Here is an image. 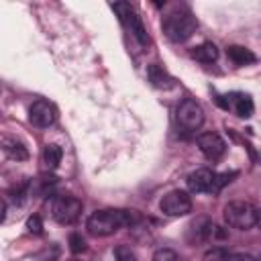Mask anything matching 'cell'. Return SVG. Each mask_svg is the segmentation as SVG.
Returning <instances> with one entry per match:
<instances>
[{"instance_id":"obj_6","label":"cell","mask_w":261,"mask_h":261,"mask_svg":"<svg viewBox=\"0 0 261 261\" xmlns=\"http://www.w3.org/2000/svg\"><path fill=\"white\" fill-rule=\"evenodd\" d=\"M159 210L167 216H186L192 212V198L184 190H171L161 198Z\"/></svg>"},{"instance_id":"obj_11","label":"cell","mask_w":261,"mask_h":261,"mask_svg":"<svg viewBox=\"0 0 261 261\" xmlns=\"http://www.w3.org/2000/svg\"><path fill=\"white\" fill-rule=\"evenodd\" d=\"M214 171L208 169V167H200L196 171H192L186 179L188 184V190L194 192V194H202V192H212L214 188Z\"/></svg>"},{"instance_id":"obj_9","label":"cell","mask_w":261,"mask_h":261,"mask_svg":"<svg viewBox=\"0 0 261 261\" xmlns=\"http://www.w3.org/2000/svg\"><path fill=\"white\" fill-rule=\"evenodd\" d=\"M214 228H216V224L210 218L198 216L196 220L190 222V226L186 230V241L190 245H202V243H206L208 239L214 237Z\"/></svg>"},{"instance_id":"obj_23","label":"cell","mask_w":261,"mask_h":261,"mask_svg":"<svg viewBox=\"0 0 261 261\" xmlns=\"http://www.w3.org/2000/svg\"><path fill=\"white\" fill-rule=\"evenodd\" d=\"M27 230L33 232V234H41L43 232V220H41V216H37V214L29 216L27 218Z\"/></svg>"},{"instance_id":"obj_7","label":"cell","mask_w":261,"mask_h":261,"mask_svg":"<svg viewBox=\"0 0 261 261\" xmlns=\"http://www.w3.org/2000/svg\"><path fill=\"white\" fill-rule=\"evenodd\" d=\"M177 122L184 130H198L204 124V108L196 100L186 98L177 108Z\"/></svg>"},{"instance_id":"obj_1","label":"cell","mask_w":261,"mask_h":261,"mask_svg":"<svg viewBox=\"0 0 261 261\" xmlns=\"http://www.w3.org/2000/svg\"><path fill=\"white\" fill-rule=\"evenodd\" d=\"M141 220V216L137 214V210H114V208H108V210H98L94 212L88 222H86V228L92 237H108V234H114L118 228L122 226H133Z\"/></svg>"},{"instance_id":"obj_13","label":"cell","mask_w":261,"mask_h":261,"mask_svg":"<svg viewBox=\"0 0 261 261\" xmlns=\"http://www.w3.org/2000/svg\"><path fill=\"white\" fill-rule=\"evenodd\" d=\"M147 77H149V82H151L155 88H159V90H169V88L175 86L173 77H171L159 63H151V65L147 67Z\"/></svg>"},{"instance_id":"obj_18","label":"cell","mask_w":261,"mask_h":261,"mask_svg":"<svg viewBox=\"0 0 261 261\" xmlns=\"http://www.w3.org/2000/svg\"><path fill=\"white\" fill-rule=\"evenodd\" d=\"M228 251L224 249V247H212V249H208L206 253H204V257H202V261H228Z\"/></svg>"},{"instance_id":"obj_2","label":"cell","mask_w":261,"mask_h":261,"mask_svg":"<svg viewBox=\"0 0 261 261\" xmlns=\"http://www.w3.org/2000/svg\"><path fill=\"white\" fill-rule=\"evenodd\" d=\"M161 27H163V33L169 41L184 43L196 33L198 20L188 8H175V10H171L169 14L163 16Z\"/></svg>"},{"instance_id":"obj_17","label":"cell","mask_w":261,"mask_h":261,"mask_svg":"<svg viewBox=\"0 0 261 261\" xmlns=\"http://www.w3.org/2000/svg\"><path fill=\"white\" fill-rule=\"evenodd\" d=\"M61 155H63V151H61L59 145H55V143L45 145V149H43V163H45V167L49 171L57 169L59 163H61Z\"/></svg>"},{"instance_id":"obj_3","label":"cell","mask_w":261,"mask_h":261,"mask_svg":"<svg viewBox=\"0 0 261 261\" xmlns=\"http://www.w3.org/2000/svg\"><path fill=\"white\" fill-rule=\"evenodd\" d=\"M224 222L232 228L239 230H249L253 226H257V212L259 208H255L251 202L245 200H232L224 206Z\"/></svg>"},{"instance_id":"obj_15","label":"cell","mask_w":261,"mask_h":261,"mask_svg":"<svg viewBox=\"0 0 261 261\" xmlns=\"http://www.w3.org/2000/svg\"><path fill=\"white\" fill-rule=\"evenodd\" d=\"M190 55H192V59H196L200 63H214L218 59V49L214 43H202L198 47H192Z\"/></svg>"},{"instance_id":"obj_25","label":"cell","mask_w":261,"mask_h":261,"mask_svg":"<svg viewBox=\"0 0 261 261\" xmlns=\"http://www.w3.org/2000/svg\"><path fill=\"white\" fill-rule=\"evenodd\" d=\"M257 226H259V230H261V210L257 212Z\"/></svg>"},{"instance_id":"obj_21","label":"cell","mask_w":261,"mask_h":261,"mask_svg":"<svg viewBox=\"0 0 261 261\" xmlns=\"http://www.w3.org/2000/svg\"><path fill=\"white\" fill-rule=\"evenodd\" d=\"M69 251L75 253V255L86 251V239H84L80 232H71V234H69Z\"/></svg>"},{"instance_id":"obj_8","label":"cell","mask_w":261,"mask_h":261,"mask_svg":"<svg viewBox=\"0 0 261 261\" xmlns=\"http://www.w3.org/2000/svg\"><path fill=\"white\" fill-rule=\"evenodd\" d=\"M57 120V108L49 100H37L29 108V122L37 128H47Z\"/></svg>"},{"instance_id":"obj_4","label":"cell","mask_w":261,"mask_h":261,"mask_svg":"<svg viewBox=\"0 0 261 261\" xmlns=\"http://www.w3.org/2000/svg\"><path fill=\"white\" fill-rule=\"evenodd\" d=\"M82 200L71 196V194H61V196H55L53 198V204H51V216L55 222L59 224H73L80 214H82Z\"/></svg>"},{"instance_id":"obj_16","label":"cell","mask_w":261,"mask_h":261,"mask_svg":"<svg viewBox=\"0 0 261 261\" xmlns=\"http://www.w3.org/2000/svg\"><path fill=\"white\" fill-rule=\"evenodd\" d=\"M226 55H228V59H230L234 65H249V63H253V61L257 59L255 53H253L251 49L243 47V45H230V47L226 49Z\"/></svg>"},{"instance_id":"obj_19","label":"cell","mask_w":261,"mask_h":261,"mask_svg":"<svg viewBox=\"0 0 261 261\" xmlns=\"http://www.w3.org/2000/svg\"><path fill=\"white\" fill-rule=\"evenodd\" d=\"M232 177H237V171H224V173H216L214 175V188H212V194L220 192L226 184L232 181Z\"/></svg>"},{"instance_id":"obj_22","label":"cell","mask_w":261,"mask_h":261,"mask_svg":"<svg viewBox=\"0 0 261 261\" xmlns=\"http://www.w3.org/2000/svg\"><path fill=\"white\" fill-rule=\"evenodd\" d=\"M114 257H116V261H137V257H135V253L128 245L114 247Z\"/></svg>"},{"instance_id":"obj_26","label":"cell","mask_w":261,"mask_h":261,"mask_svg":"<svg viewBox=\"0 0 261 261\" xmlns=\"http://www.w3.org/2000/svg\"><path fill=\"white\" fill-rule=\"evenodd\" d=\"M69 261H80V259H69Z\"/></svg>"},{"instance_id":"obj_14","label":"cell","mask_w":261,"mask_h":261,"mask_svg":"<svg viewBox=\"0 0 261 261\" xmlns=\"http://www.w3.org/2000/svg\"><path fill=\"white\" fill-rule=\"evenodd\" d=\"M2 149H4V153H6L10 159H14V161H24V159H29V149L24 147L22 141H18V139H14V137H2Z\"/></svg>"},{"instance_id":"obj_24","label":"cell","mask_w":261,"mask_h":261,"mask_svg":"<svg viewBox=\"0 0 261 261\" xmlns=\"http://www.w3.org/2000/svg\"><path fill=\"white\" fill-rule=\"evenodd\" d=\"M228 261H257L255 257H251L249 253H234L228 257Z\"/></svg>"},{"instance_id":"obj_27","label":"cell","mask_w":261,"mask_h":261,"mask_svg":"<svg viewBox=\"0 0 261 261\" xmlns=\"http://www.w3.org/2000/svg\"><path fill=\"white\" fill-rule=\"evenodd\" d=\"M259 161H261V155H259Z\"/></svg>"},{"instance_id":"obj_12","label":"cell","mask_w":261,"mask_h":261,"mask_svg":"<svg viewBox=\"0 0 261 261\" xmlns=\"http://www.w3.org/2000/svg\"><path fill=\"white\" fill-rule=\"evenodd\" d=\"M226 100H228V108L237 116L249 118L253 114V100H251V96H247L243 92H230V94H226Z\"/></svg>"},{"instance_id":"obj_5","label":"cell","mask_w":261,"mask_h":261,"mask_svg":"<svg viewBox=\"0 0 261 261\" xmlns=\"http://www.w3.org/2000/svg\"><path fill=\"white\" fill-rule=\"evenodd\" d=\"M112 10H114V12L118 14V18L128 27V31L133 33V37L139 41V45L147 47V45H149L147 31H145V27H143L141 18L137 16V12L133 10V6H130L128 2H116V4H112Z\"/></svg>"},{"instance_id":"obj_10","label":"cell","mask_w":261,"mask_h":261,"mask_svg":"<svg viewBox=\"0 0 261 261\" xmlns=\"http://www.w3.org/2000/svg\"><path fill=\"white\" fill-rule=\"evenodd\" d=\"M198 147H200V151H202L208 159L216 161V159H220V157L224 155V151H226V141H224L218 133H204V135L198 137Z\"/></svg>"},{"instance_id":"obj_28","label":"cell","mask_w":261,"mask_h":261,"mask_svg":"<svg viewBox=\"0 0 261 261\" xmlns=\"http://www.w3.org/2000/svg\"><path fill=\"white\" fill-rule=\"evenodd\" d=\"M257 261H261V257H259V259H257Z\"/></svg>"},{"instance_id":"obj_20","label":"cell","mask_w":261,"mask_h":261,"mask_svg":"<svg viewBox=\"0 0 261 261\" xmlns=\"http://www.w3.org/2000/svg\"><path fill=\"white\" fill-rule=\"evenodd\" d=\"M153 261H181L179 255L173 251V249H167V247H161L153 253Z\"/></svg>"}]
</instances>
